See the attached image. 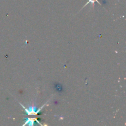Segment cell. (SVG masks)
Returning a JSON list of instances; mask_svg holds the SVG:
<instances>
[{
    "label": "cell",
    "instance_id": "1",
    "mask_svg": "<svg viewBox=\"0 0 126 126\" xmlns=\"http://www.w3.org/2000/svg\"><path fill=\"white\" fill-rule=\"evenodd\" d=\"M19 103L20 104V105L22 106V108L25 110L26 113H27L28 115H37V114H38V113L41 111V110L43 109V108H44L46 105V104H44V105L42 106L41 108L37 109L36 107L35 106H34L33 103L32 104V105L31 106V107H29V108H25V107L22 104V103Z\"/></svg>",
    "mask_w": 126,
    "mask_h": 126
},
{
    "label": "cell",
    "instance_id": "2",
    "mask_svg": "<svg viewBox=\"0 0 126 126\" xmlns=\"http://www.w3.org/2000/svg\"><path fill=\"white\" fill-rule=\"evenodd\" d=\"M95 2H97V3L99 4L100 5H102V4H101L100 2L99 1H98V0H89V1H87V2H86V4H85L84 6L83 7H82V9H83L84 7H86V6H87V4H90V3L92 4V6H93V7H94V3H95Z\"/></svg>",
    "mask_w": 126,
    "mask_h": 126
}]
</instances>
